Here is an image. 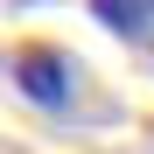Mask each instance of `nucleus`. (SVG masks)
Listing matches in <instances>:
<instances>
[{
	"mask_svg": "<svg viewBox=\"0 0 154 154\" xmlns=\"http://www.w3.org/2000/svg\"><path fill=\"white\" fill-rule=\"evenodd\" d=\"M91 14L105 21L112 35H154V7H147V0H98Z\"/></svg>",
	"mask_w": 154,
	"mask_h": 154,
	"instance_id": "2",
	"label": "nucleus"
},
{
	"mask_svg": "<svg viewBox=\"0 0 154 154\" xmlns=\"http://www.w3.org/2000/svg\"><path fill=\"white\" fill-rule=\"evenodd\" d=\"M14 77H21L28 98H42V105H63V98H70V63L56 56V49H21V56H14Z\"/></svg>",
	"mask_w": 154,
	"mask_h": 154,
	"instance_id": "1",
	"label": "nucleus"
}]
</instances>
